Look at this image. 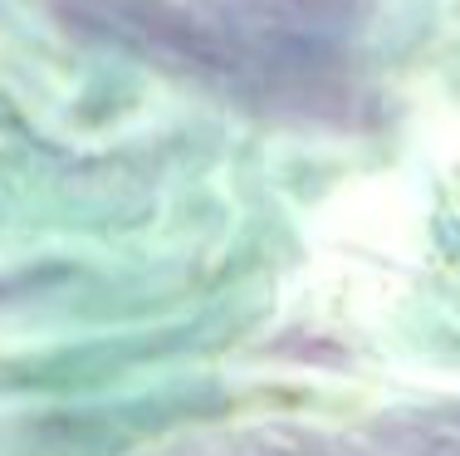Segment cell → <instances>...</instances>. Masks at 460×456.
<instances>
[{
	"instance_id": "obj_1",
	"label": "cell",
	"mask_w": 460,
	"mask_h": 456,
	"mask_svg": "<svg viewBox=\"0 0 460 456\" xmlns=\"http://www.w3.org/2000/svg\"><path fill=\"white\" fill-rule=\"evenodd\" d=\"M358 5L363 0H98L93 10L152 54H181L191 69L304 99L358 25Z\"/></svg>"
},
{
	"instance_id": "obj_2",
	"label": "cell",
	"mask_w": 460,
	"mask_h": 456,
	"mask_svg": "<svg viewBox=\"0 0 460 456\" xmlns=\"http://www.w3.org/2000/svg\"><path fill=\"white\" fill-rule=\"evenodd\" d=\"M186 456H460V417L431 422H397V427H372L353 437H323V432H299V437H226L216 447L186 452Z\"/></svg>"
}]
</instances>
